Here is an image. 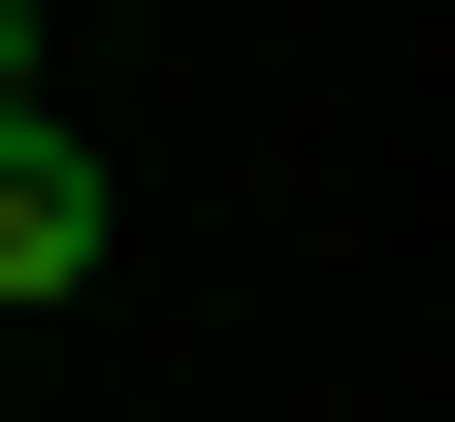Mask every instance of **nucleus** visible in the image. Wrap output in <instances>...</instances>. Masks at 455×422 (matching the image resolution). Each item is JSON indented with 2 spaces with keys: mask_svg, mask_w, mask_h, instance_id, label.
<instances>
[{
  "mask_svg": "<svg viewBox=\"0 0 455 422\" xmlns=\"http://www.w3.org/2000/svg\"><path fill=\"white\" fill-rule=\"evenodd\" d=\"M33 292H98V163H66V98H0V325Z\"/></svg>",
  "mask_w": 455,
  "mask_h": 422,
  "instance_id": "nucleus-1",
  "label": "nucleus"
},
{
  "mask_svg": "<svg viewBox=\"0 0 455 422\" xmlns=\"http://www.w3.org/2000/svg\"><path fill=\"white\" fill-rule=\"evenodd\" d=\"M0 98H33V0H0Z\"/></svg>",
  "mask_w": 455,
  "mask_h": 422,
  "instance_id": "nucleus-2",
  "label": "nucleus"
}]
</instances>
